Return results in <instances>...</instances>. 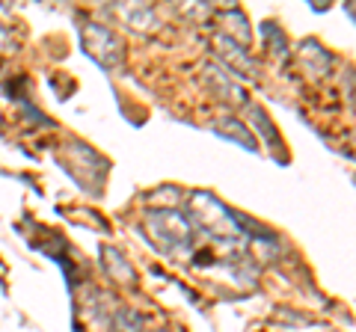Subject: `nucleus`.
<instances>
[{"mask_svg":"<svg viewBox=\"0 0 356 332\" xmlns=\"http://www.w3.org/2000/svg\"><path fill=\"white\" fill-rule=\"evenodd\" d=\"M149 240L154 249L166 252V256H184L193 249V226L184 214H178L175 208H154L143 219Z\"/></svg>","mask_w":356,"mask_h":332,"instance_id":"f257e3e1","label":"nucleus"},{"mask_svg":"<svg viewBox=\"0 0 356 332\" xmlns=\"http://www.w3.org/2000/svg\"><path fill=\"white\" fill-rule=\"evenodd\" d=\"M191 226L208 231L211 238H220V243H232L238 240V226H235V217L222 202H217L211 193H191Z\"/></svg>","mask_w":356,"mask_h":332,"instance_id":"f03ea898","label":"nucleus"},{"mask_svg":"<svg viewBox=\"0 0 356 332\" xmlns=\"http://www.w3.org/2000/svg\"><path fill=\"white\" fill-rule=\"evenodd\" d=\"M81 42L86 53L98 65H104L110 72H119L125 65V42H122L113 30H107L102 24H86L81 30Z\"/></svg>","mask_w":356,"mask_h":332,"instance_id":"7ed1b4c3","label":"nucleus"},{"mask_svg":"<svg viewBox=\"0 0 356 332\" xmlns=\"http://www.w3.org/2000/svg\"><path fill=\"white\" fill-rule=\"evenodd\" d=\"M214 48H217V57L226 63V69L238 72L241 77H255V74H259V69H255V63H252L247 48L235 45V42L226 39V36H217L214 39Z\"/></svg>","mask_w":356,"mask_h":332,"instance_id":"20e7f679","label":"nucleus"},{"mask_svg":"<svg viewBox=\"0 0 356 332\" xmlns=\"http://www.w3.org/2000/svg\"><path fill=\"white\" fill-rule=\"evenodd\" d=\"M102 258H104V270H107V276H110V279H113L116 285L131 288L134 282H137V276H134V267H131L128 258L122 256L116 247H104V249H102Z\"/></svg>","mask_w":356,"mask_h":332,"instance_id":"39448f33","label":"nucleus"},{"mask_svg":"<svg viewBox=\"0 0 356 332\" xmlns=\"http://www.w3.org/2000/svg\"><path fill=\"white\" fill-rule=\"evenodd\" d=\"M205 83L222 98V101H226V95H229L232 104H243V90L222 69H217V65H208L205 69Z\"/></svg>","mask_w":356,"mask_h":332,"instance_id":"423d86ee","label":"nucleus"},{"mask_svg":"<svg viewBox=\"0 0 356 332\" xmlns=\"http://www.w3.org/2000/svg\"><path fill=\"white\" fill-rule=\"evenodd\" d=\"M113 13L125 21L128 27L140 30V33H152L154 27H158V18H154L152 6L146 3H137V6H113Z\"/></svg>","mask_w":356,"mask_h":332,"instance_id":"0eeeda50","label":"nucleus"},{"mask_svg":"<svg viewBox=\"0 0 356 332\" xmlns=\"http://www.w3.org/2000/svg\"><path fill=\"white\" fill-rule=\"evenodd\" d=\"M220 21H222V33H220V36L232 39V42H235V45H241V48L250 45V21L243 18L241 9H229V13H222Z\"/></svg>","mask_w":356,"mask_h":332,"instance_id":"6e6552de","label":"nucleus"},{"mask_svg":"<svg viewBox=\"0 0 356 332\" xmlns=\"http://www.w3.org/2000/svg\"><path fill=\"white\" fill-rule=\"evenodd\" d=\"M214 131H217V134H222V137L241 142L243 149H255V137L247 131V125H243V122H238V119H217V122H214Z\"/></svg>","mask_w":356,"mask_h":332,"instance_id":"1a4fd4ad","label":"nucleus"},{"mask_svg":"<svg viewBox=\"0 0 356 332\" xmlns=\"http://www.w3.org/2000/svg\"><path fill=\"white\" fill-rule=\"evenodd\" d=\"M300 57H303V63H312V72L315 74H327L332 65L330 53L321 48L318 42H303V45H300Z\"/></svg>","mask_w":356,"mask_h":332,"instance_id":"9d476101","label":"nucleus"},{"mask_svg":"<svg viewBox=\"0 0 356 332\" xmlns=\"http://www.w3.org/2000/svg\"><path fill=\"white\" fill-rule=\"evenodd\" d=\"M110 329L113 332H143V317L134 312V308H116L113 317H110Z\"/></svg>","mask_w":356,"mask_h":332,"instance_id":"9b49d317","label":"nucleus"},{"mask_svg":"<svg viewBox=\"0 0 356 332\" xmlns=\"http://www.w3.org/2000/svg\"><path fill=\"white\" fill-rule=\"evenodd\" d=\"M0 45H6V30H3V24H0Z\"/></svg>","mask_w":356,"mask_h":332,"instance_id":"f8f14e48","label":"nucleus"},{"mask_svg":"<svg viewBox=\"0 0 356 332\" xmlns=\"http://www.w3.org/2000/svg\"><path fill=\"white\" fill-rule=\"evenodd\" d=\"M0 128H3V113H0Z\"/></svg>","mask_w":356,"mask_h":332,"instance_id":"ddd939ff","label":"nucleus"}]
</instances>
